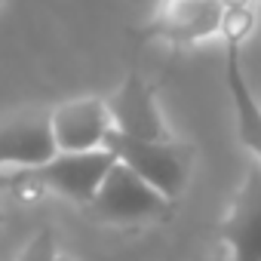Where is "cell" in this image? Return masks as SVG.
<instances>
[{"label":"cell","mask_w":261,"mask_h":261,"mask_svg":"<svg viewBox=\"0 0 261 261\" xmlns=\"http://www.w3.org/2000/svg\"><path fill=\"white\" fill-rule=\"evenodd\" d=\"M13 181H16V175H7L4 169H0V191H4V188H10Z\"/></svg>","instance_id":"cell-11"},{"label":"cell","mask_w":261,"mask_h":261,"mask_svg":"<svg viewBox=\"0 0 261 261\" xmlns=\"http://www.w3.org/2000/svg\"><path fill=\"white\" fill-rule=\"evenodd\" d=\"M172 200H166L160 191H154L142 175H136L120 160L101 181L98 194L86 206L98 221L111 224H136V221H154L169 212Z\"/></svg>","instance_id":"cell-2"},{"label":"cell","mask_w":261,"mask_h":261,"mask_svg":"<svg viewBox=\"0 0 261 261\" xmlns=\"http://www.w3.org/2000/svg\"><path fill=\"white\" fill-rule=\"evenodd\" d=\"M203 261H230V255H221V252H212L209 258H203Z\"/></svg>","instance_id":"cell-12"},{"label":"cell","mask_w":261,"mask_h":261,"mask_svg":"<svg viewBox=\"0 0 261 261\" xmlns=\"http://www.w3.org/2000/svg\"><path fill=\"white\" fill-rule=\"evenodd\" d=\"M105 148L136 175H142L154 191H160L166 200H175L191 175L194 148L185 142H145V139H129L111 129Z\"/></svg>","instance_id":"cell-1"},{"label":"cell","mask_w":261,"mask_h":261,"mask_svg":"<svg viewBox=\"0 0 261 261\" xmlns=\"http://www.w3.org/2000/svg\"><path fill=\"white\" fill-rule=\"evenodd\" d=\"M111 111L101 98H71L53 111L59 151H98L111 136Z\"/></svg>","instance_id":"cell-8"},{"label":"cell","mask_w":261,"mask_h":261,"mask_svg":"<svg viewBox=\"0 0 261 261\" xmlns=\"http://www.w3.org/2000/svg\"><path fill=\"white\" fill-rule=\"evenodd\" d=\"M0 221H4V215H0Z\"/></svg>","instance_id":"cell-14"},{"label":"cell","mask_w":261,"mask_h":261,"mask_svg":"<svg viewBox=\"0 0 261 261\" xmlns=\"http://www.w3.org/2000/svg\"><path fill=\"white\" fill-rule=\"evenodd\" d=\"M56 154L59 142L53 133V114L28 111L0 123V169L16 166L19 172H31L46 166Z\"/></svg>","instance_id":"cell-4"},{"label":"cell","mask_w":261,"mask_h":261,"mask_svg":"<svg viewBox=\"0 0 261 261\" xmlns=\"http://www.w3.org/2000/svg\"><path fill=\"white\" fill-rule=\"evenodd\" d=\"M224 83L233 101V114H237V136L240 145L249 148L255 154V160L261 163V108L246 83L243 74V53H240V37H227V49H224Z\"/></svg>","instance_id":"cell-9"},{"label":"cell","mask_w":261,"mask_h":261,"mask_svg":"<svg viewBox=\"0 0 261 261\" xmlns=\"http://www.w3.org/2000/svg\"><path fill=\"white\" fill-rule=\"evenodd\" d=\"M59 261H68V258H65V255H62V258H59Z\"/></svg>","instance_id":"cell-13"},{"label":"cell","mask_w":261,"mask_h":261,"mask_svg":"<svg viewBox=\"0 0 261 261\" xmlns=\"http://www.w3.org/2000/svg\"><path fill=\"white\" fill-rule=\"evenodd\" d=\"M108 111H111L114 133H120V136L145 139V142H169L172 139L160 111H157L154 89L139 74H129L120 83V89L108 98Z\"/></svg>","instance_id":"cell-6"},{"label":"cell","mask_w":261,"mask_h":261,"mask_svg":"<svg viewBox=\"0 0 261 261\" xmlns=\"http://www.w3.org/2000/svg\"><path fill=\"white\" fill-rule=\"evenodd\" d=\"M59 258L62 255L56 252V233L49 227H43V230H37L31 237V243L25 246V252H22L19 261H59Z\"/></svg>","instance_id":"cell-10"},{"label":"cell","mask_w":261,"mask_h":261,"mask_svg":"<svg viewBox=\"0 0 261 261\" xmlns=\"http://www.w3.org/2000/svg\"><path fill=\"white\" fill-rule=\"evenodd\" d=\"M221 240L230 249V261H261V163L246 166L243 185L233 194L230 212L221 221Z\"/></svg>","instance_id":"cell-5"},{"label":"cell","mask_w":261,"mask_h":261,"mask_svg":"<svg viewBox=\"0 0 261 261\" xmlns=\"http://www.w3.org/2000/svg\"><path fill=\"white\" fill-rule=\"evenodd\" d=\"M224 22H227L224 0H166L163 10L142 34L163 37L172 43H194L221 31Z\"/></svg>","instance_id":"cell-7"},{"label":"cell","mask_w":261,"mask_h":261,"mask_svg":"<svg viewBox=\"0 0 261 261\" xmlns=\"http://www.w3.org/2000/svg\"><path fill=\"white\" fill-rule=\"evenodd\" d=\"M117 157L108 148L98 151H59L46 166L31 169V172H19L22 178H34L40 185H46L49 191L89 206L92 197L98 194L101 181L108 178V172L114 169Z\"/></svg>","instance_id":"cell-3"}]
</instances>
